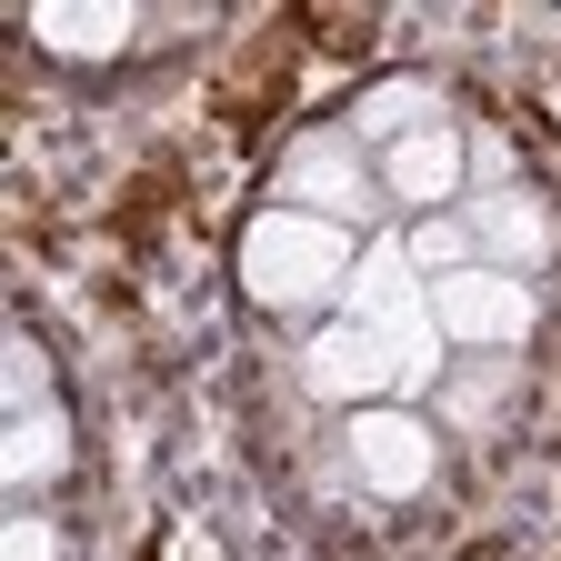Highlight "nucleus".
Returning a JSON list of instances; mask_svg holds the SVG:
<instances>
[{"mask_svg": "<svg viewBox=\"0 0 561 561\" xmlns=\"http://www.w3.org/2000/svg\"><path fill=\"white\" fill-rule=\"evenodd\" d=\"M401 251H411V271H432V280H451V271H471V261H481V241H471L461 210H451V221H421Z\"/></svg>", "mask_w": 561, "mask_h": 561, "instance_id": "nucleus-12", "label": "nucleus"}, {"mask_svg": "<svg viewBox=\"0 0 561 561\" xmlns=\"http://www.w3.org/2000/svg\"><path fill=\"white\" fill-rule=\"evenodd\" d=\"M502 401H512V362H471V371H451V391H442L451 432H491Z\"/></svg>", "mask_w": 561, "mask_h": 561, "instance_id": "nucleus-11", "label": "nucleus"}, {"mask_svg": "<svg viewBox=\"0 0 561 561\" xmlns=\"http://www.w3.org/2000/svg\"><path fill=\"white\" fill-rule=\"evenodd\" d=\"M471 221V241L491 251V271H551V251H561V221H551V201L541 191H491V201H471L461 210Z\"/></svg>", "mask_w": 561, "mask_h": 561, "instance_id": "nucleus-6", "label": "nucleus"}, {"mask_svg": "<svg viewBox=\"0 0 561 561\" xmlns=\"http://www.w3.org/2000/svg\"><path fill=\"white\" fill-rule=\"evenodd\" d=\"M432 121H442V91L432 81H381V91H362V111H351V140H362V151H371V140L401 151V140L432 130Z\"/></svg>", "mask_w": 561, "mask_h": 561, "instance_id": "nucleus-9", "label": "nucleus"}, {"mask_svg": "<svg viewBox=\"0 0 561 561\" xmlns=\"http://www.w3.org/2000/svg\"><path fill=\"white\" fill-rule=\"evenodd\" d=\"M531 311H541V301H531V280L491 271V261L432 280V331H442L451 351H512V341H531Z\"/></svg>", "mask_w": 561, "mask_h": 561, "instance_id": "nucleus-2", "label": "nucleus"}, {"mask_svg": "<svg viewBox=\"0 0 561 561\" xmlns=\"http://www.w3.org/2000/svg\"><path fill=\"white\" fill-rule=\"evenodd\" d=\"M31 41L60 50V60H111V50H130V11H111V0L101 11H70L60 0V11H31Z\"/></svg>", "mask_w": 561, "mask_h": 561, "instance_id": "nucleus-10", "label": "nucleus"}, {"mask_svg": "<svg viewBox=\"0 0 561 561\" xmlns=\"http://www.w3.org/2000/svg\"><path fill=\"white\" fill-rule=\"evenodd\" d=\"M280 210H311V221H371V161H362V140L351 130H321L301 140L291 161H280Z\"/></svg>", "mask_w": 561, "mask_h": 561, "instance_id": "nucleus-5", "label": "nucleus"}, {"mask_svg": "<svg viewBox=\"0 0 561 561\" xmlns=\"http://www.w3.org/2000/svg\"><path fill=\"white\" fill-rule=\"evenodd\" d=\"M70 471V411L50 401V411H21L11 421V451H0V481H11V502H31L41 481H60Z\"/></svg>", "mask_w": 561, "mask_h": 561, "instance_id": "nucleus-8", "label": "nucleus"}, {"mask_svg": "<svg viewBox=\"0 0 561 561\" xmlns=\"http://www.w3.org/2000/svg\"><path fill=\"white\" fill-rule=\"evenodd\" d=\"M461 171H471V151H461V130H451V121H432V130H411L401 151H381V191L411 201V210L461 201Z\"/></svg>", "mask_w": 561, "mask_h": 561, "instance_id": "nucleus-7", "label": "nucleus"}, {"mask_svg": "<svg viewBox=\"0 0 561 561\" xmlns=\"http://www.w3.org/2000/svg\"><path fill=\"white\" fill-rule=\"evenodd\" d=\"M0 561H70V541H60V522H41V512H21L11 531H0Z\"/></svg>", "mask_w": 561, "mask_h": 561, "instance_id": "nucleus-14", "label": "nucleus"}, {"mask_svg": "<svg viewBox=\"0 0 561 561\" xmlns=\"http://www.w3.org/2000/svg\"><path fill=\"white\" fill-rule=\"evenodd\" d=\"M351 471H362L381 502H411V491H432V471H442V432L421 421L411 401H371V411H351Z\"/></svg>", "mask_w": 561, "mask_h": 561, "instance_id": "nucleus-3", "label": "nucleus"}, {"mask_svg": "<svg viewBox=\"0 0 561 561\" xmlns=\"http://www.w3.org/2000/svg\"><path fill=\"white\" fill-rule=\"evenodd\" d=\"M351 231L341 221H311V210H261L241 231V291L261 311H311L331 291H351Z\"/></svg>", "mask_w": 561, "mask_h": 561, "instance_id": "nucleus-1", "label": "nucleus"}, {"mask_svg": "<svg viewBox=\"0 0 561 561\" xmlns=\"http://www.w3.org/2000/svg\"><path fill=\"white\" fill-rule=\"evenodd\" d=\"M301 381H311L321 401H341V411H371V401L401 391V351H391L381 331H362V321H321V331L301 341Z\"/></svg>", "mask_w": 561, "mask_h": 561, "instance_id": "nucleus-4", "label": "nucleus"}, {"mask_svg": "<svg viewBox=\"0 0 561 561\" xmlns=\"http://www.w3.org/2000/svg\"><path fill=\"white\" fill-rule=\"evenodd\" d=\"M0 401H11V421H21V411H50V351H41V331H11V371H0Z\"/></svg>", "mask_w": 561, "mask_h": 561, "instance_id": "nucleus-13", "label": "nucleus"}]
</instances>
